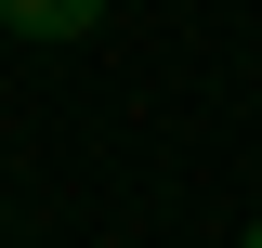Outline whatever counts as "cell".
<instances>
[{
	"label": "cell",
	"instance_id": "6da1fadb",
	"mask_svg": "<svg viewBox=\"0 0 262 248\" xmlns=\"http://www.w3.org/2000/svg\"><path fill=\"white\" fill-rule=\"evenodd\" d=\"M92 13H105V0H0V27H13V39H79Z\"/></svg>",
	"mask_w": 262,
	"mask_h": 248
},
{
	"label": "cell",
	"instance_id": "7a4b0ae2",
	"mask_svg": "<svg viewBox=\"0 0 262 248\" xmlns=\"http://www.w3.org/2000/svg\"><path fill=\"white\" fill-rule=\"evenodd\" d=\"M236 248H262V222H249V235H236Z\"/></svg>",
	"mask_w": 262,
	"mask_h": 248
}]
</instances>
